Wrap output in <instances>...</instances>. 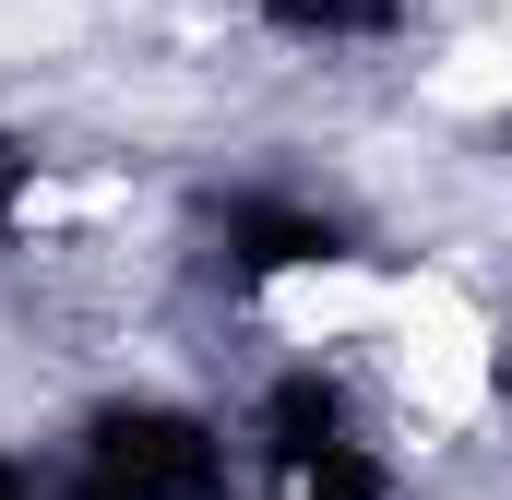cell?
Here are the masks:
<instances>
[{
    "label": "cell",
    "mask_w": 512,
    "mask_h": 500,
    "mask_svg": "<svg viewBox=\"0 0 512 500\" xmlns=\"http://www.w3.org/2000/svg\"><path fill=\"white\" fill-rule=\"evenodd\" d=\"M393 310V274L382 262H346V250H286L262 274V322L274 346H370Z\"/></svg>",
    "instance_id": "cell-2"
},
{
    "label": "cell",
    "mask_w": 512,
    "mask_h": 500,
    "mask_svg": "<svg viewBox=\"0 0 512 500\" xmlns=\"http://www.w3.org/2000/svg\"><path fill=\"white\" fill-rule=\"evenodd\" d=\"M417 96H429V108H501L512 96V48H453Z\"/></svg>",
    "instance_id": "cell-3"
},
{
    "label": "cell",
    "mask_w": 512,
    "mask_h": 500,
    "mask_svg": "<svg viewBox=\"0 0 512 500\" xmlns=\"http://www.w3.org/2000/svg\"><path fill=\"white\" fill-rule=\"evenodd\" d=\"M393 358V393L429 417V429H465L477 405H489V381H501V334H489V310L453 286V274H393V310H382V334H370Z\"/></svg>",
    "instance_id": "cell-1"
}]
</instances>
